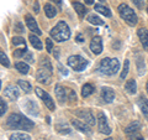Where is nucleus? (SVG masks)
<instances>
[{
  "instance_id": "obj_1",
  "label": "nucleus",
  "mask_w": 148,
  "mask_h": 140,
  "mask_svg": "<svg viewBox=\"0 0 148 140\" xmlns=\"http://www.w3.org/2000/svg\"><path fill=\"white\" fill-rule=\"evenodd\" d=\"M6 125L10 129H21L25 130V132H30V130L35 128V123L31 119L18 113H12L9 116L6 120Z\"/></svg>"
},
{
  "instance_id": "obj_2",
  "label": "nucleus",
  "mask_w": 148,
  "mask_h": 140,
  "mask_svg": "<svg viewBox=\"0 0 148 140\" xmlns=\"http://www.w3.org/2000/svg\"><path fill=\"white\" fill-rule=\"evenodd\" d=\"M49 34L54 41L63 42V41L69 40V37H71V30H69V26L67 25L66 21H59L58 24L51 30Z\"/></svg>"
},
{
  "instance_id": "obj_3",
  "label": "nucleus",
  "mask_w": 148,
  "mask_h": 140,
  "mask_svg": "<svg viewBox=\"0 0 148 140\" xmlns=\"http://www.w3.org/2000/svg\"><path fill=\"white\" fill-rule=\"evenodd\" d=\"M120 69V62L117 58H103L99 64V72L105 76H114Z\"/></svg>"
},
{
  "instance_id": "obj_4",
  "label": "nucleus",
  "mask_w": 148,
  "mask_h": 140,
  "mask_svg": "<svg viewBox=\"0 0 148 140\" xmlns=\"http://www.w3.org/2000/svg\"><path fill=\"white\" fill-rule=\"evenodd\" d=\"M117 10H119V14H120V17L123 19V20L126 21L130 26L137 25L138 17L136 15V12L133 11L132 9L127 5V4H125V3L123 4H120L119 8H117Z\"/></svg>"
},
{
  "instance_id": "obj_5",
  "label": "nucleus",
  "mask_w": 148,
  "mask_h": 140,
  "mask_svg": "<svg viewBox=\"0 0 148 140\" xmlns=\"http://www.w3.org/2000/svg\"><path fill=\"white\" fill-rule=\"evenodd\" d=\"M68 66L72 67L74 71L82 72V71H84V69L86 68L88 61L84 57L79 56V55H74V56H71V57L68 58Z\"/></svg>"
},
{
  "instance_id": "obj_6",
  "label": "nucleus",
  "mask_w": 148,
  "mask_h": 140,
  "mask_svg": "<svg viewBox=\"0 0 148 140\" xmlns=\"http://www.w3.org/2000/svg\"><path fill=\"white\" fill-rule=\"evenodd\" d=\"M35 92H36V94L38 96L40 99H42V102L45 103V105L47 107V108H48L51 112H54L56 104H54V100L52 99V97H51L45 89H42V88H40V87H36V88H35Z\"/></svg>"
},
{
  "instance_id": "obj_7",
  "label": "nucleus",
  "mask_w": 148,
  "mask_h": 140,
  "mask_svg": "<svg viewBox=\"0 0 148 140\" xmlns=\"http://www.w3.org/2000/svg\"><path fill=\"white\" fill-rule=\"evenodd\" d=\"M75 115L79 119H83V122L86 123L88 125H90V127H92V125L95 124V118H94V115H92L91 110H89V109H79V110H77Z\"/></svg>"
},
{
  "instance_id": "obj_8",
  "label": "nucleus",
  "mask_w": 148,
  "mask_h": 140,
  "mask_svg": "<svg viewBox=\"0 0 148 140\" xmlns=\"http://www.w3.org/2000/svg\"><path fill=\"white\" fill-rule=\"evenodd\" d=\"M98 125H99V130L105 135H110L111 134V128L108 124V119L103 113H99L98 115Z\"/></svg>"
},
{
  "instance_id": "obj_9",
  "label": "nucleus",
  "mask_w": 148,
  "mask_h": 140,
  "mask_svg": "<svg viewBox=\"0 0 148 140\" xmlns=\"http://www.w3.org/2000/svg\"><path fill=\"white\" fill-rule=\"evenodd\" d=\"M51 76H52V72H49L48 69L41 68L36 72V78L40 83H43V85H48L51 82Z\"/></svg>"
},
{
  "instance_id": "obj_10",
  "label": "nucleus",
  "mask_w": 148,
  "mask_h": 140,
  "mask_svg": "<svg viewBox=\"0 0 148 140\" xmlns=\"http://www.w3.org/2000/svg\"><path fill=\"white\" fill-rule=\"evenodd\" d=\"M90 50L94 55H100L101 51H103V40L99 36H95L91 39L90 42Z\"/></svg>"
},
{
  "instance_id": "obj_11",
  "label": "nucleus",
  "mask_w": 148,
  "mask_h": 140,
  "mask_svg": "<svg viewBox=\"0 0 148 140\" xmlns=\"http://www.w3.org/2000/svg\"><path fill=\"white\" fill-rule=\"evenodd\" d=\"M25 21H26V25H27V27H29V30L35 32L36 35H41V30H40L38 25H37L36 20L30 15V14H27V15L25 16Z\"/></svg>"
},
{
  "instance_id": "obj_12",
  "label": "nucleus",
  "mask_w": 148,
  "mask_h": 140,
  "mask_svg": "<svg viewBox=\"0 0 148 140\" xmlns=\"http://www.w3.org/2000/svg\"><path fill=\"white\" fill-rule=\"evenodd\" d=\"M101 98L105 103H112L115 99V92L110 87H103L101 88Z\"/></svg>"
},
{
  "instance_id": "obj_13",
  "label": "nucleus",
  "mask_w": 148,
  "mask_h": 140,
  "mask_svg": "<svg viewBox=\"0 0 148 140\" xmlns=\"http://www.w3.org/2000/svg\"><path fill=\"white\" fill-rule=\"evenodd\" d=\"M4 94H5V97L9 98L10 100H16L18 98V96H20V93H18V89L15 86L9 85L5 88V91H4Z\"/></svg>"
},
{
  "instance_id": "obj_14",
  "label": "nucleus",
  "mask_w": 148,
  "mask_h": 140,
  "mask_svg": "<svg viewBox=\"0 0 148 140\" xmlns=\"http://www.w3.org/2000/svg\"><path fill=\"white\" fill-rule=\"evenodd\" d=\"M72 124H73L74 128L78 129L82 133H85V134H90L91 133L90 125H88L84 122H80V120H78V119H72Z\"/></svg>"
},
{
  "instance_id": "obj_15",
  "label": "nucleus",
  "mask_w": 148,
  "mask_h": 140,
  "mask_svg": "<svg viewBox=\"0 0 148 140\" xmlns=\"http://www.w3.org/2000/svg\"><path fill=\"white\" fill-rule=\"evenodd\" d=\"M137 34H138L140 41H141V44L143 46V50L148 51V30L145 29V27H141V29H138Z\"/></svg>"
},
{
  "instance_id": "obj_16",
  "label": "nucleus",
  "mask_w": 148,
  "mask_h": 140,
  "mask_svg": "<svg viewBox=\"0 0 148 140\" xmlns=\"http://www.w3.org/2000/svg\"><path fill=\"white\" fill-rule=\"evenodd\" d=\"M54 92H56V97H57L58 102L61 104H64V102L67 100V92H66V88L62 87L61 85H57L54 88Z\"/></svg>"
},
{
  "instance_id": "obj_17",
  "label": "nucleus",
  "mask_w": 148,
  "mask_h": 140,
  "mask_svg": "<svg viewBox=\"0 0 148 140\" xmlns=\"http://www.w3.org/2000/svg\"><path fill=\"white\" fill-rule=\"evenodd\" d=\"M24 107L26 108V112L31 115H38V107L34 100H26L24 103Z\"/></svg>"
},
{
  "instance_id": "obj_18",
  "label": "nucleus",
  "mask_w": 148,
  "mask_h": 140,
  "mask_svg": "<svg viewBox=\"0 0 148 140\" xmlns=\"http://www.w3.org/2000/svg\"><path fill=\"white\" fill-rule=\"evenodd\" d=\"M138 105H140L143 116L148 120V99H146L145 97H140L138 98Z\"/></svg>"
},
{
  "instance_id": "obj_19",
  "label": "nucleus",
  "mask_w": 148,
  "mask_h": 140,
  "mask_svg": "<svg viewBox=\"0 0 148 140\" xmlns=\"http://www.w3.org/2000/svg\"><path fill=\"white\" fill-rule=\"evenodd\" d=\"M140 129H141V123L140 122H133L125 129V133H126L127 135H133V134H137Z\"/></svg>"
},
{
  "instance_id": "obj_20",
  "label": "nucleus",
  "mask_w": 148,
  "mask_h": 140,
  "mask_svg": "<svg viewBox=\"0 0 148 140\" xmlns=\"http://www.w3.org/2000/svg\"><path fill=\"white\" fill-rule=\"evenodd\" d=\"M125 89H126L127 93H130V94H135V93L137 92V83L135 79H128V81L126 82V85H125Z\"/></svg>"
},
{
  "instance_id": "obj_21",
  "label": "nucleus",
  "mask_w": 148,
  "mask_h": 140,
  "mask_svg": "<svg viewBox=\"0 0 148 140\" xmlns=\"http://www.w3.org/2000/svg\"><path fill=\"white\" fill-rule=\"evenodd\" d=\"M29 40H30L31 45L35 47V50H42L43 49V45H42V42H41V40L38 39V36H37V35L31 34L29 36Z\"/></svg>"
},
{
  "instance_id": "obj_22",
  "label": "nucleus",
  "mask_w": 148,
  "mask_h": 140,
  "mask_svg": "<svg viewBox=\"0 0 148 140\" xmlns=\"http://www.w3.org/2000/svg\"><path fill=\"white\" fill-rule=\"evenodd\" d=\"M137 60H136V63H137V69H138V74L140 76H143L146 72V63L143 61V58L141 57L140 53H137Z\"/></svg>"
},
{
  "instance_id": "obj_23",
  "label": "nucleus",
  "mask_w": 148,
  "mask_h": 140,
  "mask_svg": "<svg viewBox=\"0 0 148 140\" xmlns=\"http://www.w3.org/2000/svg\"><path fill=\"white\" fill-rule=\"evenodd\" d=\"M45 12H46V16L48 19H52L57 15V10H56V8L52 5V4H46L45 5Z\"/></svg>"
},
{
  "instance_id": "obj_24",
  "label": "nucleus",
  "mask_w": 148,
  "mask_h": 140,
  "mask_svg": "<svg viewBox=\"0 0 148 140\" xmlns=\"http://www.w3.org/2000/svg\"><path fill=\"white\" fill-rule=\"evenodd\" d=\"M92 93H94V87H92L90 83H86V85H84L82 87V97L83 98H86L91 96Z\"/></svg>"
},
{
  "instance_id": "obj_25",
  "label": "nucleus",
  "mask_w": 148,
  "mask_h": 140,
  "mask_svg": "<svg viewBox=\"0 0 148 140\" xmlns=\"http://www.w3.org/2000/svg\"><path fill=\"white\" fill-rule=\"evenodd\" d=\"M73 8H74V10H75L77 11V14H78V15H79L80 17H83V16H84L85 15V14H86V8L84 6V5H83V4H80V3H73Z\"/></svg>"
},
{
  "instance_id": "obj_26",
  "label": "nucleus",
  "mask_w": 148,
  "mask_h": 140,
  "mask_svg": "<svg viewBox=\"0 0 148 140\" xmlns=\"http://www.w3.org/2000/svg\"><path fill=\"white\" fill-rule=\"evenodd\" d=\"M40 67L41 68H45V69H48L49 72L53 71L52 63H51L48 57H41V60H40Z\"/></svg>"
},
{
  "instance_id": "obj_27",
  "label": "nucleus",
  "mask_w": 148,
  "mask_h": 140,
  "mask_svg": "<svg viewBox=\"0 0 148 140\" xmlns=\"http://www.w3.org/2000/svg\"><path fill=\"white\" fill-rule=\"evenodd\" d=\"M15 68L21 74H27V73H29V71H30L29 64L25 63V62H17V63H15Z\"/></svg>"
},
{
  "instance_id": "obj_28",
  "label": "nucleus",
  "mask_w": 148,
  "mask_h": 140,
  "mask_svg": "<svg viewBox=\"0 0 148 140\" xmlns=\"http://www.w3.org/2000/svg\"><path fill=\"white\" fill-rule=\"evenodd\" d=\"M94 9L98 12H100V14H103L104 16H106V17H110L111 16V11L109 10V8H106V6H104V5H101V4H96V5L94 6Z\"/></svg>"
},
{
  "instance_id": "obj_29",
  "label": "nucleus",
  "mask_w": 148,
  "mask_h": 140,
  "mask_svg": "<svg viewBox=\"0 0 148 140\" xmlns=\"http://www.w3.org/2000/svg\"><path fill=\"white\" fill-rule=\"evenodd\" d=\"M10 140H31V137L26 133H14L10 135Z\"/></svg>"
},
{
  "instance_id": "obj_30",
  "label": "nucleus",
  "mask_w": 148,
  "mask_h": 140,
  "mask_svg": "<svg viewBox=\"0 0 148 140\" xmlns=\"http://www.w3.org/2000/svg\"><path fill=\"white\" fill-rule=\"evenodd\" d=\"M17 85H18V87H20L25 93H30L31 89H32V87H31L30 83L27 82V81H24V79H18Z\"/></svg>"
},
{
  "instance_id": "obj_31",
  "label": "nucleus",
  "mask_w": 148,
  "mask_h": 140,
  "mask_svg": "<svg viewBox=\"0 0 148 140\" xmlns=\"http://www.w3.org/2000/svg\"><path fill=\"white\" fill-rule=\"evenodd\" d=\"M88 21H89L90 24H92V25H98V26L104 25V20H101L98 15H94V14L88 16Z\"/></svg>"
},
{
  "instance_id": "obj_32",
  "label": "nucleus",
  "mask_w": 148,
  "mask_h": 140,
  "mask_svg": "<svg viewBox=\"0 0 148 140\" xmlns=\"http://www.w3.org/2000/svg\"><path fill=\"white\" fill-rule=\"evenodd\" d=\"M56 129H57V132L59 134H69L71 133V128L66 124H57L56 125Z\"/></svg>"
},
{
  "instance_id": "obj_33",
  "label": "nucleus",
  "mask_w": 148,
  "mask_h": 140,
  "mask_svg": "<svg viewBox=\"0 0 148 140\" xmlns=\"http://www.w3.org/2000/svg\"><path fill=\"white\" fill-rule=\"evenodd\" d=\"M128 69H130V61L128 60H126L123 63V69L121 71V74H120V78L121 79H125L127 76V73H128Z\"/></svg>"
},
{
  "instance_id": "obj_34",
  "label": "nucleus",
  "mask_w": 148,
  "mask_h": 140,
  "mask_svg": "<svg viewBox=\"0 0 148 140\" xmlns=\"http://www.w3.org/2000/svg\"><path fill=\"white\" fill-rule=\"evenodd\" d=\"M0 63H1L3 66H5V67L10 66V61H9V58H8V56L5 55V52H3V51H0Z\"/></svg>"
},
{
  "instance_id": "obj_35",
  "label": "nucleus",
  "mask_w": 148,
  "mask_h": 140,
  "mask_svg": "<svg viewBox=\"0 0 148 140\" xmlns=\"http://www.w3.org/2000/svg\"><path fill=\"white\" fill-rule=\"evenodd\" d=\"M26 52H27V47H22V49L15 50V52H14V57L20 58V57H22V56H25Z\"/></svg>"
},
{
  "instance_id": "obj_36",
  "label": "nucleus",
  "mask_w": 148,
  "mask_h": 140,
  "mask_svg": "<svg viewBox=\"0 0 148 140\" xmlns=\"http://www.w3.org/2000/svg\"><path fill=\"white\" fill-rule=\"evenodd\" d=\"M6 110H8V104L5 103V100L3 98H0V116H3L5 114Z\"/></svg>"
},
{
  "instance_id": "obj_37",
  "label": "nucleus",
  "mask_w": 148,
  "mask_h": 140,
  "mask_svg": "<svg viewBox=\"0 0 148 140\" xmlns=\"http://www.w3.org/2000/svg\"><path fill=\"white\" fill-rule=\"evenodd\" d=\"M12 45H22V46H26V42H25V40L22 39V37H12Z\"/></svg>"
},
{
  "instance_id": "obj_38",
  "label": "nucleus",
  "mask_w": 148,
  "mask_h": 140,
  "mask_svg": "<svg viewBox=\"0 0 148 140\" xmlns=\"http://www.w3.org/2000/svg\"><path fill=\"white\" fill-rule=\"evenodd\" d=\"M46 50H47V52L51 53L53 50V42L51 39H46Z\"/></svg>"
},
{
  "instance_id": "obj_39",
  "label": "nucleus",
  "mask_w": 148,
  "mask_h": 140,
  "mask_svg": "<svg viewBox=\"0 0 148 140\" xmlns=\"http://www.w3.org/2000/svg\"><path fill=\"white\" fill-rule=\"evenodd\" d=\"M68 99L71 103H73V102H75L77 100V94H75V92L74 91H69V97H68Z\"/></svg>"
},
{
  "instance_id": "obj_40",
  "label": "nucleus",
  "mask_w": 148,
  "mask_h": 140,
  "mask_svg": "<svg viewBox=\"0 0 148 140\" xmlns=\"http://www.w3.org/2000/svg\"><path fill=\"white\" fill-rule=\"evenodd\" d=\"M15 31L18 32V34H21V32L25 31L24 30V26H22L21 22H16V24H15Z\"/></svg>"
},
{
  "instance_id": "obj_41",
  "label": "nucleus",
  "mask_w": 148,
  "mask_h": 140,
  "mask_svg": "<svg viewBox=\"0 0 148 140\" xmlns=\"http://www.w3.org/2000/svg\"><path fill=\"white\" fill-rule=\"evenodd\" d=\"M133 4L138 8V9H142L143 8V0H132Z\"/></svg>"
},
{
  "instance_id": "obj_42",
  "label": "nucleus",
  "mask_w": 148,
  "mask_h": 140,
  "mask_svg": "<svg viewBox=\"0 0 148 140\" xmlns=\"http://www.w3.org/2000/svg\"><path fill=\"white\" fill-rule=\"evenodd\" d=\"M25 60L27 62H34V60H32V55L30 52H26V58Z\"/></svg>"
},
{
  "instance_id": "obj_43",
  "label": "nucleus",
  "mask_w": 148,
  "mask_h": 140,
  "mask_svg": "<svg viewBox=\"0 0 148 140\" xmlns=\"http://www.w3.org/2000/svg\"><path fill=\"white\" fill-rule=\"evenodd\" d=\"M34 10H35V12H36V14L40 11V5H38V1H35V4H34Z\"/></svg>"
},
{
  "instance_id": "obj_44",
  "label": "nucleus",
  "mask_w": 148,
  "mask_h": 140,
  "mask_svg": "<svg viewBox=\"0 0 148 140\" xmlns=\"http://www.w3.org/2000/svg\"><path fill=\"white\" fill-rule=\"evenodd\" d=\"M77 41H78V42H84V39H83V36H82V34H78L77 35Z\"/></svg>"
},
{
  "instance_id": "obj_45",
  "label": "nucleus",
  "mask_w": 148,
  "mask_h": 140,
  "mask_svg": "<svg viewBox=\"0 0 148 140\" xmlns=\"http://www.w3.org/2000/svg\"><path fill=\"white\" fill-rule=\"evenodd\" d=\"M59 69H61V72L64 74V76H67V74H68V71H67V69L66 68H64V67H62V66H59Z\"/></svg>"
},
{
  "instance_id": "obj_46",
  "label": "nucleus",
  "mask_w": 148,
  "mask_h": 140,
  "mask_svg": "<svg viewBox=\"0 0 148 140\" xmlns=\"http://www.w3.org/2000/svg\"><path fill=\"white\" fill-rule=\"evenodd\" d=\"M131 140H145V139H143L142 137H140V135H137V137H135V138H132Z\"/></svg>"
},
{
  "instance_id": "obj_47",
  "label": "nucleus",
  "mask_w": 148,
  "mask_h": 140,
  "mask_svg": "<svg viewBox=\"0 0 148 140\" xmlns=\"http://www.w3.org/2000/svg\"><path fill=\"white\" fill-rule=\"evenodd\" d=\"M52 1H53V3H56V4H58L59 6L62 5V1H61V0H52Z\"/></svg>"
},
{
  "instance_id": "obj_48",
  "label": "nucleus",
  "mask_w": 148,
  "mask_h": 140,
  "mask_svg": "<svg viewBox=\"0 0 148 140\" xmlns=\"http://www.w3.org/2000/svg\"><path fill=\"white\" fill-rule=\"evenodd\" d=\"M85 3L88 5H91V4H94V0H85Z\"/></svg>"
},
{
  "instance_id": "obj_49",
  "label": "nucleus",
  "mask_w": 148,
  "mask_h": 140,
  "mask_svg": "<svg viewBox=\"0 0 148 140\" xmlns=\"http://www.w3.org/2000/svg\"><path fill=\"white\" fill-rule=\"evenodd\" d=\"M146 91H147V93H148V82H147V85H146Z\"/></svg>"
},
{
  "instance_id": "obj_50",
  "label": "nucleus",
  "mask_w": 148,
  "mask_h": 140,
  "mask_svg": "<svg viewBox=\"0 0 148 140\" xmlns=\"http://www.w3.org/2000/svg\"><path fill=\"white\" fill-rule=\"evenodd\" d=\"M105 140H112V139H111V138H108V139H105Z\"/></svg>"
},
{
  "instance_id": "obj_51",
  "label": "nucleus",
  "mask_w": 148,
  "mask_h": 140,
  "mask_svg": "<svg viewBox=\"0 0 148 140\" xmlns=\"http://www.w3.org/2000/svg\"><path fill=\"white\" fill-rule=\"evenodd\" d=\"M0 88H1V81H0Z\"/></svg>"
},
{
  "instance_id": "obj_52",
  "label": "nucleus",
  "mask_w": 148,
  "mask_h": 140,
  "mask_svg": "<svg viewBox=\"0 0 148 140\" xmlns=\"http://www.w3.org/2000/svg\"><path fill=\"white\" fill-rule=\"evenodd\" d=\"M100 1H104V0H100Z\"/></svg>"
},
{
  "instance_id": "obj_53",
  "label": "nucleus",
  "mask_w": 148,
  "mask_h": 140,
  "mask_svg": "<svg viewBox=\"0 0 148 140\" xmlns=\"http://www.w3.org/2000/svg\"><path fill=\"white\" fill-rule=\"evenodd\" d=\"M147 12H148V9H147Z\"/></svg>"
}]
</instances>
